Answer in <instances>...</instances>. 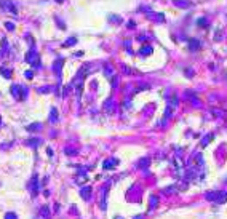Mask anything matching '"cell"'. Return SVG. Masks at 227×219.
I'll return each instance as SVG.
<instances>
[{
    "label": "cell",
    "mask_w": 227,
    "mask_h": 219,
    "mask_svg": "<svg viewBox=\"0 0 227 219\" xmlns=\"http://www.w3.org/2000/svg\"><path fill=\"white\" fill-rule=\"evenodd\" d=\"M0 74H2L5 78H11V70H10V69H5V67H2V69H0Z\"/></svg>",
    "instance_id": "13"
},
{
    "label": "cell",
    "mask_w": 227,
    "mask_h": 219,
    "mask_svg": "<svg viewBox=\"0 0 227 219\" xmlns=\"http://www.w3.org/2000/svg\"><path fill=\"white\" fill-rule=\"evenodd\" d=\"M11 94L15 96L16 99H24L26 94H27V90L21 85H13L11 87Z\"/></svg>",
    "instance_id": "2"
},
{
    "label": "cell",
    "mask_w": 227,
    "mask_h": 219,
    "mask_svg": "<svg viewBox=\"0 0 227 219\" xmlns=\"http://www.w3.org/2000/svg\"><path fill=\"white\" fill-rule=\"evenodd\" d=\"M149 163H150V160H149V158H141L139 160V166H141V168H142V166H145V168H147Z\"/></svg>",
    "instance_id": "17"
},
{
    "label": "cell",
    "mask_w": 227,
    "mask_h": 219,
    "mask_svg": "<svg viewBox=\"0 0 227 219\" xmlns=\"http://www.w3.org/2000/svg\"><path fill=\"white\" fill-rule=\"evenodd\" d=\"M141 53H142V54H150V53H152V46H145V48H142Z\"/></svg>",
    "instance_id": "20"
},
{
    "label": "cell",
    "mask_w": 227,
    "mask_h": 219,
    "mask_svg": "<svg viewBox=\"0 0 227 219\" xmlns=\"http://www.w3.org/2000/svg\"><path fill=\"white\" fill-rule=\"evenodd\" d=\"M134 219H142V218H141V216H136V218H134Z\"/></svg>",
    "instance_id": "28"
},
{
    "label": "cell",
    "mask_w": 227,
    "mask_h": 219,
    "mask_svg": "<svg viewBox=\"0 0 227 219\" xmlns=\"http://www.w3.org/2000/svg\"><path fill=\"white\" fill-rule=\"evenodd\" d=\"M24 75H26L27 78H32V77H34V72H32V70H26Z\"/></svg>",
    "instance_id": "25"
},
{
    "label": "cell",
    "mask_w": 227,
    "mask_h": 219,
    "mask_svg": "<svg viewBox=\"0 0 227 219\" xmlns=\"http://www.w3.org/2000/svg\"><path fill=\"white\" fill-rule=\"evenodd\" d=\"M117 165H118V160L117 158H107V160H104V163H103L104 170H114Z\"/></svg>",
    "instance_id": "6"
},
{
    "label": "cell",
    "mask_w": 227,
    "mask_h": 219,
    "mask_svg": "<svg viewBox=\"0 0 227 219\" xmlns=\"http://www.w3.org/2000/svg\"><path fill=\"white\" fill-rule=\"evenodd\" d=\"M157 203H158L157 197H155V195H152V197H150V201H149V206H150V210H154V208L157 206Z\"/></svg>",
    "instance_id": "14"
},
{
    "label": "cell",
    "mask_w": 227,
    "mask_h": 219,
    "mask_svg": "<svg viewBox=\"0 0 227 219\" xmlns=\"http://www.w3.org/2000/svg\"><path fill=\"white\" fill-rule=\"evenodd\" d=\"M91 192H93V189H91L90 186H85V187H82V189H80V197L83 198V200H90L91 198Z\"/></svg>",
    "instance_id": "5"
},
{
    "label": "cell",
    "mask_w": 227,
    "mask_h": 219,
    "mask_svg": "<svg viewBox=\"0 0 227 219\" xmlns=\"http://www.w3.org/2000/svg\"><path fill=\"white\" fill-rule=\"evenodd\" d=\"M66 154H69V155H75L77 150L75 149H66Z\"/></svg>",
    "instance_id": "24"
},
{
    "label": "cell",
    "mask_w": 227,
    "mask_h": 219,
    "mask_svg": "<svg viewBox=\"0 0 227 219\" xmlns=\"http://www.w3.org/2000/svg\"><path fill=\"white\" fill-rule=\"evenodd\" d=\"M5 26H6V29H8V30H10V32H11V30H13V29H15V24H13V23H6V24H5Z\"/></svg>",
    "instance_id": "23"
},
{
    "label": "cell",
    "mask_w": 227,
    "mask_h": 219,
    "mask_svg": "<svg viewBox=\"0 0 227 219\" xmlns=\"http://www.w3.org/2000/svg\"><path fill=\"white\" fill-rule=\"evenodd\" d=\"M198 46H200L198 42H190V48H192V50H194V48H198Z\"/></svg>",
    "instance_id": "26"
},
{
    "label": "cell",
    "mask_w": 227,
    "mask_h": 219,
    "mask_svg": "<svg viewBox=\"0 0 227 219\" xmlns=\"http://www.w3.org/2000/svg\"><path fill=\"white\" fill-rule=\"evenodd\" d=\"M107 189H109V187H103V189H101V194H99V206H101V210H106V201H104V198L107 197Z\"/></svg>",
    "instance_id": "7"
},
{
    "label": "cell",
    "mask_w": 227,
    "mask_h": 219,
    "mask_svg": "<svg viewBox=\"0 0 227 219\" xmlns=\"http://www.w3.org/2000/svg\"><path fill=\"white\" fill-rule=\"evenodd\" d=\"M211 139H213V136H211V134H209V136H206V138L203 139V142H202V144H203V146H206V144H208V141H211Z\"/></svg>",
    "instance_id": "22"
},
{
    "label": "cell",
    "mask_w": 227,
    "mask_h": 219,
    "mask_svg": "<svg viewBox=\"0 0 227 219\" xmlns=\"http://www.w3.org/2000/svg\"><path fill=\"white\" fill-rule=\"evenodd\" d=\"M75 43H77V39L75 37H70L67 42H64V46H72V45H75Z\"/></svg>",
    "instance_id": "16"
},
{
    "label": "cell",
    "mask_w": 227,
    "mask_h": 219,
    "mask_svg": "<svg viewBox=\"0 0 227 219\" xmlns=\"http://www.w3.org/2000/svg\"><path fill=\"white\" fill-rule=\"evenodd\" d=\"M5 219H18V214H16V213H6Z\"/></svg>",
    "instance_id": "19"
},
{
    "label": "cell",
    "mask_w": 227,
    "mask_h": 219,
    "mask_svg": "<svg viewBox=\"0 0 227 219\" xmlns=\"http://www.w3.org/2000/svg\"><path fill=\"white\" fill-rule=\"evenodd\" d=\"M40 142V139H29L27 141V146H32V147H37Z\"/></svg>",
    "instance_id": "18"
},
{
    "label": "cell",
    "mask_w": 227,
    "mask_h": 219,
    "mask_svg": "<svg viewBox=\"0 0 227 219\" xmlns=\"http://www.w3.org/2000/svg\"><path fill=\"white\" fill-rule=\"evenodd\" d=\"M104 109H106V112H109V114H112V112H114V109H115L114 99H107V101L104 102Z\"/></svg>",
    "instance_id": "9"
},
{
    "label": "cell",
    "mask_w": 227,
    "mask_h": 219,
    "mask_svg": "<svg viewBox=\"0 0 227 219\" xmlns=\"http://www.w3.org/2000/svg\"><path fill=\"white\" fill-rule=\"evenodd\" d=\"M226 200H227V192H216L214 201H218V203H224Z\"/></svg>",
    "instance_id": "10"
},
{
    "label": "cell",
    "mask_w": 227,
    "mask_h": 219,
    "mask_svg": "<svg viewBox=\"0 0 227 219\" xmlns=\"http://www.w3.org/2000/svg\"><path fill=\"white\" fill-rule=\"evenodd\" d=\"M29 189H30V192H32V197H37V195H39V177H37V174L32 176V181L29 182Z\"/></svg>",
    "instance_id": "4"
},
{
    "label": "cell",
    "mask_w": 227,
    "mask_h": 219,
    "mask_svg": "<svg viewBox=\"0 0 227 219\" xmlns=\"http://www.w3.org/2000/svg\"><path fill=\"white\" fill-rule=\"evenodd\" d=\"M48 90H51V87H40L39 88L40 93H48Z\"/></svg>",
    "instance_id": "21"
},
{
    "label": "cell",
    "mask_w": 227,
    "mask_h": 219,
    "mask_svg": "<svg viewBox=\"0 0 227 219\" xmlns=\"http://www.w3.org/2000/svg\"><path fill=\"white\" fill-rule=\"evenodd\" d=\"M26 61H27L30 66L39 67V64H40V56H39V53H37V50L34 48V46H32V50H30L27 54H26Z\"/></svg>",
    "instance_id": "1"
},
{
    "label": "cell",
    "mask_w": 227,
    "mask_h": 219,
    "mask_svg": "<svg viewBox=\"0 0 227 219\" xmlns=\"http://www.w3.org/2000/svg\"><path fill=\"white\" fill-rule=\"evenodd\" d=\"M0 122H2V118H0Z\"/></svg>",
    "instance_id": "30"
},
{
    "label": "cell",
    "mask_w": 227,
    "mask_h": 219,
    "mask_svg": "<svg viewBox=\"0 0 227 219\" xmlns=\"http://www.w3.org/2000/svg\"><path fill=\"white\" fill-rule=\"evenodd\" d=\"M40 216L43 219H51V213H50V208L46 206V205H43V206L40 208Z\"/></svg>",
    "instance_id": "8"
},
{
    "label": "cell",
    "mask_w": 227,
    "mask_h": 219,
    "mask_svg": "<svg viewBox=\"0 0 227 219\" xmlns=\"http://www.w3.org/2000/svg\"><path fill=\"white\" fill-rule=\"evenodd\" d=\"M0 6H2L3 10H8L10 13H13V15H18V8L15 6V3L10 2V0H0Z\"/></svg>",
    "instance_id": "3"
},
{
    "label": "cell",
    "mask_w": 227,
    "mask_h": 219,
    "mask_svg": "<svg viewBox=\"0 0 227 219\" xmlns=\"http://www.w3.org/2000/svg\"><path fill=\"white\" fill-rule=\"evenodd\" d=\"M56 2H58V3H63V2H64V0H56Z\"/></svg>",
    "instance_id": "27"
},
{
    "label": "cell",
    "mask_w": 227,
    "mask_h": 219,
    "mask_svg": "<svg viewBox=\"0 0 227 219\" xmlns=\"http://www.w3.org/2000/svg\"><path fill=\"white\" fill-rule=\"evenodd\" d=\"M115 219H122V218H115Z\"/></svg>",
    "instance_id": "29"
},
{
    "label": "cell",
    "mask_w": 227,
    "mask_h": 219,
    "mask_svg": "<svg viewBox=\"0 0 227 219\" xmlns=\"http://www.w3.org/2000/svg\"><path fill=\"white\" fill-rule=\"evenodd\" d=\"M61 64H63V59H58L56 63H55V67H53V69L56 70L58 77H61Z\"/></svg>",
    "instance_id": "12"
},
{
    "label": "cell",
    "mask_w": 227,
    "mask_h": 219,
    "mask_svg": "<svg viewBox=\"0 0 227 219\" xmlns=\"http://www.w3.org/2000/svg\"><path fill=\"white\" fill-rule=\"evenodd\" d=\"M39 130H42V123H30L27 126V131H39Z\"/></svg>",
    "instance_id": "11"
},
{
    "label": "cell",
    "mask_w": 227,
    "mask_h": 219,
    "mask_svg": "<svg viewBox=\"0 0 227 219\" xmlns=\"http://www.w3.org/2000/svg\"><path fill=\"white\" fill-rule=\"evenodd\" d=\"M50 122H58V111L56 109H51V112H50Z\"/></svg>",
    "instance_id": "15"
}]
</instances>
